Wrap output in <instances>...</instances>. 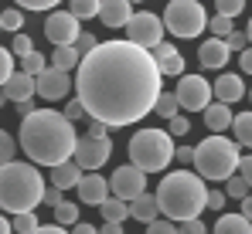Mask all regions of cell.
Returning <instances> with one entry per match:
<instances>
[{
    "mask_svg": "<svg viewBox=\"0 0 252 234\" xmlns=\"http://www.w3.org/2000/svg\"><path fill=\"white\" fill-rule=\"evenodd\" d=\"M160 88L164 75L157 72V61L133 41H102L75 65V92L85 116L106 122L109 129L147 119Z\"/></svg>",
    "mask_w": 252,
    "mask_h": 234,
    "instance_id": "1",
    "label": "cell"
},
{
    "mask_svg": "<svg viewBox=\"0 0 252 234\" xmlns=\"http://www.w3.org/2000/svg\"><path fill=\"white\" fill-rule=\"evenodd\" d=\"M75 122L55 112V109H34L21 119V150L38 166H55L75 153Z\"/></svg>",
    "mask_w": 252,
    "mask_h": 234,
    "instance_id": "2",
    "label": "cell"
},
{
    "mask_svg": "<svg viewBox=\"0 0 252 234\" xmlns=\"http://www.w3.org/2000/svg\"><path fill=\"white\" fill-rule=\"evenodd\" d=\"M205 194H208V183L205 177L191 173L188 166H181L177 173H167L157 187V204H160V214L170 217L174 224L184 221V217H198L205 210Z\"/></svg>",
    "mask_w": 252,
    "mask_h": 234,
    "instance_id": "3",
    "label": "cell"
},
{
    "mask_svg": "<svg viewBox=\"0 0 252 234\" xmlns=\"http://www.w3.org/2000/svg\"><path fill=\"white\" fill-rule=\"evenodd\" d=\"M44 194V177L38 173V163H17L7 159L0 163V210L3 214H21L34 210Z\"/></svg>",
    "mask_w": 252,
    "mask_h": 234,
    "instance_id": "4",
    "label": "cell"
},
{
    "mask_svg": "<svg viewBox=\"0 0 252 234\" xmlns=\"http://www.w3.org/2000/svg\"><path fill=\"white\" fill-rule=\"evenodd\" d=\"M239 143L235 139H225L221 132H208V139H201L198 146H194V156H191V163H194V170H198V177H205V180H225V177H232L235 173V163H239Z\"/></svg>",
    "mask_w": 252,
    "mask_h": 234,
    "instance_id": "5",
    "label": "cell"
},
{
    "mask_svg": "<svg viewBox=\"0 0 252 234\" xmlns=\"http://www.w3.org/2000/svg\"><path fill=\"white\" fill-rule=\"evenodd\" d=\"M129 163L143 173H160L174 163V136L167 129H140L129 139Z\"/></svg>",
    "mask_w": 252,
    "mask_h": 234,
    "instance_id": "6",
    "label": "cell"
},
{
    "mask_svg": "<svg viewBox=\"0 0 252 234\" xmlns=\"http://www.w3.org/2000/svg\"><path fill=\"white\" fill-rule=\"evenodd\" d=\"M160 21H164V31H170L174 38H198V34H205L208 14H205L201 0H170Z\"/></svg>",
    "mask_w": 252,
    "mask_h": 234,
    "instance_id": "7",
    "label": "cell"
},
{
    "mask_svg": "<svg viewBox=\"0 0 252 234\" xmlns=\"http://www.w3.org/2000/svg\"><path fill=\"white\" fill-rule=\"evenodd\" d=\"M174 99L184 112H201L211 102V85L205 75H177V88Z\"/></svg>",
    "mask_w": 252,
    "mask_h": 234,
    "instance_id": "8",
    "label": "cell"
},
{
    "mask_svg": "<svg viewBox=\"0 0 252 234\" xmlns=\"http://www.w3.org/2000/svg\"><path fill=\"white\" fill-rule=\"evenodd\" d=\"M126 27V41L140 44V48H154L157 41H164V21L150 10H140V14H129V21L123 24Z\"/></svg>",
    "mask_w": 252,
    "mask_h": 234,
    "instance_id": "9",
    "label": "cell"
},
{
    "mask_svg": "<svg viewBox=\"0 0 252 234\" xmlns=\"http://www.w3.org/2000/svg\"><path fill=\"white\" fill-rule=\"evenodd\" d=\"M113 156V139L109 136H82L75 139V153L72 159L82 166V170H102Z\"/></svg>",
    "mask_w": 252,
    "mask_h": 234,
    "instance_id": "10",
    "label": "cell"
},
{
    "mask_svg": "<svg viewBox=\"0 0 252 234\" xmlns=\"http://www.w3.org/2000/svg\"><path fill=\"white\" fill-rule=\"evenodd\" d=\"M143 190H147V173L140 166H133V163L116 166V173L109 177V194L120 197V200H133V197L143 194Z\"/></svg>",
    "mask_w": 252,
    "mask_h": 234,
    "instance_id": "11",
    "label": "cell"
},
{
    "mask_svg": "<svg viewBox=\"0 0 252 234\" xmlns=\"http://www.w3.org/2000/svg\"><path fill=\"white\" fill-rule=\"evenodd\" d=\"M72 92V75L65 72V68H48L44 65L41 72L34 75V95L38 99H48V102H55V99H65Z\"/></svg>",
    "mask_w": 252,
    "mask_h": 234,
    "instance_id": "12",
    "label": "cell"
},
{
    "mask_svg": "<svg viewBox=\"0 0 252 234\" xmlns=\"http://www.w3.org/2000/svg\"><path fill=\"white\" fill-rule=\"evenodd\" d=\"M79 31L82 27H79V17L72 10H51L48 21H44V34L51 44H75Z\"/></svg>",
    "mask_w": 252,
    "mask_h": 234,
    "instance_id": "13",
    "label": "cell"
},
{
    "mask_svg": "<svg viewBox=\"0 0 252 234\" xmlns=\"http://www.w3.org/2000/svg\"><path fill=\"white\" fill-rule=\"evenodd\" d=\"M75 187H79V200H82V204H92V207H99V200L109 197V180H106L99 170H85Z\"/></svg>",
    "mask_w": 252,
    "mask_h": 234,
    "instance_id": "14",
    "label": "cell"
},
{
    "mask_svg": "<svg viewBox=\"0 0 252 234\" xmlns=\"http://www.w3.org/2000/svg\"><path fill=\"white\" fill-rule=\"evenodd\" d=\"M228 44H225V38H215L211 34L208 41H201L198 44V61H201V68H225L228 65Z\"/></svg>",
    "mask_w": 252,
    "mask_h": 234,
    "instance_id": "15",
    "label": "cell"
},
{
    "mask_svg": "<svg viewBox=\"0 0 252 234\" xmlns=\"http://www.w3.org/2000/svg\"><path fill=\"white\" fill-rule=\"evenodd\" d=\"M215 99L225 102V105H235L239 99H246V81H242V75H235V72L218 75L215 78Z\"/></svg>",
    "mask_w": 252,
    "mask_h": 234,
    "instance_id": "16",
    "label": "cell"
},
{
    "mask_svg": "<svg viewBox=\"0 0 252 234\" xmlns=\"http://www.w3.org/2000/svg\"><path fill=\"white\" fill-rule=\"evenodd\" d=\"M0 88H3L7 102H24V99H34V75H28V72H14V75L0 85Z\"/></svg>",
    "mask_w": 252,
    "mask_h": 234,
    "instance_id": "17",
    "label": "cell"
},
{
    "mask_svg": "<svg viewBox=\"0 0 252 234\" xmlns=\"http://www.w3.org/2000/svg\"><path fill=\"white\" fill-rule=\"evenodd\" d=\"M129 14H133V3H129V0H102L95 17H99L106 27H123L126 21H129Z\"/></svg>",
    "mask_w": 252,
    "mask_h": 234,
    "instance_id": "18",
    "label": "cell"
},
{
    "mask_svg": "<svg viewBox=\"0 0 252 234\" xmlns=\"http://www.w3.org/2000/svg\"><path fill=\"white\" fill-rule=\"evenodd\" d=\"M126 204H129V217H133V221H140V224H147V221H154V217L160 214L157 194H150V190L136 194L133 200H126Z\"/></svg>",
    "mask_w": 252,
    "mask_h": 234,
    "instance_id": "19",
    "label": "cell"
},
{
    "mask_svg": "<svg viewBox=\"0 0 252 234\" xmlns=\"http://www.w3.org/2000/svg\"><path fill=\"white\" fill-rule=\"evenodd\" d=\"M48 170H51V183H55L58 190H72V187L79 183V177L85 173L75 159H62V163H55V166H48Z\"/></svg>",
    "mask_w": 252,
    "mask_h": 234,
    "instance_id": "20",
    "label": "cell"
},
{
    "mask_svg": "<svg viewBox=\"0 0 252 234\" xmlns=\"http://www.w3.org/2000/svg\"><path fill=\"white\" fill-rule=\"evenodd\" d=\"M201 112H205V126H208V132H225V129L232 126V105H225V102H215V105L208 102Z\"/></svg>",
    "mask_w": 252,
    "mask_h": 234,
    "instance_id": "21",
    "label": "cell"
},
{
    "mask_svg": "<svg viewBox=\"0 0 252 234\" xmlns=\"http://www.w3.org/2000/svg\"><path fill=\"white\" fill-rule=\"evenodd\" d=\"M249 228H252V221L242 217V214H221L218 224H215L218 234H249Z\"/></svg>",
    "mask_w": 252,
    "mask_h": 234,
    "instance_id": "22",
    "label": "cell"
},
{
    "mask_svg": "<svg viewBox=\"0 0 252 234\" xmlns=\"http://www.w3.org/2000/svg\"><path fill=\"white\" fill-rule=\"evenodd\" d=\"M99 210H102L106 221H126V217H129V204L120 200V197H113V194L99 200Z\"/></svg>",
    "mask_w": 252,
    "mask_h": 234,
    "instance_id": "23",
    "label": "cell"
},
{
    "mask_svg": "<svg viewBox=\"0 0 252 234\" xmlns=\"http://www.w3.org/2000/svg\"><path fill=\"white\" fill-rule=\"evenodd\" d=\"M79 51H75V44H55V54H51V65L55 68H65V72H72L75 65H79Z\"/></svg>",
    "mask_w": 252,
    "mask_h": 234,
    "instance_id": "24",
    "label": "cell"
},
{
    "mask_svg": "<svg viewBox=\"0 0 252 234\" xmlns=\"http://www.w3.org/2000/svg\"><path fill=\"white\" fill-rule=\"evenodd\" d=\"M228 129H235V143H239L242 150L252 143V116L249 112H239V119L232 116V126H228Z\"/></svg>",
    "mask_w": 252,
    "mask_h": 234,
    "instance_id": "25",
    "label": "cell"
},
{
    "mask_svg": "<svg viewBox=\"0 0 252 234\" xmlns=\"http://www.w3.org/2000/svg\"><path fill=\"white\" fill-rule=\"evenodd\" d=\"M157 72H160L164 78H167V75H184V72H188V61H184L181 51H174V54H167V58L157 61Z\"/></svg>",
    "mask_w": 252,
    "mask_h": 234,
    "instance_id": "26",
    "label": "cell"
},
{
    "mask_svg": "<svg viewBox=\"0 0 252 234\" xmlns=\"http://www.w3.org/2000/svg\"><path fill=\"white\" fill-rule=\"evenodd\" d=\"M154 112H157L160 119H170V116H177V112H181V105H177L174 92H164V88H160V95H157V102H154Z\"/></svg>",
    "mask_w": 252,
    "mask_h": 234,
    "instance_id": "27",
    "label": "cell"
},
{
    "mask_svg": "<svg viewBox=\"0 0 252 234\" xmlns=\"http://www.w3.org/2000/svg\"><path fill=\"white\" fill-rule=\"evenodd\" d=\"M0 31H24V10L21 7L0 10Z\"/></svg>",
    "mask_w": 252,
    "mask_h": 234,
    "instance_id": "28",
    "label": "cell"
},
{
    "mask_svg": "<svg viewBox=\"0 0 252 234\" xmlns=\"http://www.w3.org/2000/svg\"><path fill=\"white\" fill-rule=\"evenodd\" d=\"M55 221H58L62 228H65V224H75V221H79V207H75V204H68V200L62 197V200L55 204Z\"/></svg>",
    "mask_w": 252,
    "mask_h": 234,
    "instance_id": "29",
    "label": "cell"
},
{
    "mask_svg": "<svg viewBox=\"0 0 252 234\" xmlns=\"http://www.w3.org/2000/svg\"><path fill=\"white\" fill-rule=\"evenodd\" d=\"M44 65H48V58H44L41 51H34V48L28 54H21V72H28V75H38Z\"/></svg>",
    "mask_w": 252,
    "mask_h": 234,
    "instance_id": "30",
    "label": "cell"
},
{
    "mask_svg": "<svg viewBox=\"0 0 252 234\" xmlns=\"http://www.w3.org/2000/svg\"><path fill=\"white\" fill-rule=\"evenodd\" d=\"M38 214L34 210H21V214H14V221H10V231H38Z\"/></svg>",
    "mask_w": 252,
    "mask_h": 234,
    "instance_id": "31",
    "label": "cell"
},
{
    "mask_svg": "<svg viewBox=\"0 0 252 234\" xmlns=\"http://www.w3.org/2000/svg\"><path fill=\"white\" fill-rule=\"evenodd\" d=\"M99 3H102V0H72V7H68V10H72L79 21H89V17H95V14H99Z\"/></svg>",
    "mask_w": 252,
    "mask_h": 234,
    "instance_id": "32",
    "label": "cell"
},
{
    "mask_svg": "<svg viewBox=\"0 0 252 234\" xmlns=\"http://www.w3.org/2000/svg\"><path fill=\"white\" fill-rule=\"evenodd\" d=\"M225 187H228V190H225V197H235V200L249 194V180H246V177H239V173L225 177Z\"/></svg>",
    "mask_w": 252,
    "mask_h": 234,
    "instance_id": "33",
    "label": "cell"
},
{
    "mask_svg": "<svg viewBox=\"0 0 252 234\" xmlns=\"http://www.w3.org/2000/svg\"><path fill=\"white\" fill-rule=\"evenodd\" d=\"M205 27H211V34H215V38H225L228 31H235V21H232V17H225V14H218V17H211Z\"/></svg>",
    "mask_w": 252,
    "mask_h": 234,
    "instance_id": "34",
    "label": "cell"
},
{
    "mask_svg": "<svg viewBox=\"0 0 252 234\" xmlns=\"http://www.w3.org/2000/svg\"><path fill=\"white\" fill-rule=\"evenodd\" d=\"M215 7H218V14H225V17H239L242 10H246V0H215Z\"/></svg>",
    "mask_w": 252,
    "mask_h": 234,
    "instance_id": "35",
    "label": "cell"
},
{
    "mask_svg": "<svg viewBox=\"0 0 252 234\" xmlns=\"http://www.w3.org/2000/svg\"><path fill=\"white\" fill-rule=\"evenodd\" d=\"M34 44H31V38L24 34V31H14V41H10V54L14 58H21V54H28Z\"/></svg>",
    "mask_w": 252,
    "mask_h": 234,
    "instance_id": "36",
    "label": "cell"
},
{
    "mask_svg": "<svg viewBox=\"0 0 252 234\" xmlns=\"http://www.w3.org/2000/svg\"><path fill=\"white\" fill-rule=\"evenodd\" d=\"M14 156H17V143H14V136L0 129V163H7V159H14Z\"/></svg>",
    "mask_w": 252,
    "mask_h": 234,
    "instance_id": "37",
    "label": "cell"
},
{
    "mask_svg": "<svg viewBox=\"0 0 252 234\" xmlns=\"http://www.w3.org/2000/svg\"><path fill=\"white\" fill-rule=\"evenodd\" d=\"M188 129H191L188 116H181V112H177V116L167 119V132H170V136H177V139H181V136H188Z\"/></svg>",
    "mask_w": 252,
    "mask_h": 234,
    "instance_id": "38",
    "label": "cell"
},
{
    "mask_svg": "<svg viewBox=\"0 0 252 234\" xmlns=\"http://www.w3.org/2000/svg\"><path fill=\"white\" fill-rule=\"evenodd\" d=\"M10 75H14V54H10V48L0 44V85H3Z\"/></svg>",
    "mask_w": 252,
    "mask_h": 234,
    "instance_id": "39",
    "label": "cell"
},
{
    "mask_svg": "<svg viewBox=\"0 0 252 234\" xmlns=\"http://www.w3.org/2000/svg\"><path fill=\"white\" fill-rule=\"evenodd\" d=\"M21 10H55L62 0H14Z\"/></svg>",
    "mask_w": 252,
    "mask_h": 234,
    "instance_id": "40",
    "label": "cell"
},
{
    "mask_svg": "<svg viewBox=\"0 0 252 234\" xmlns=\"http://www.w3.org/2000/svg\"><path fill=\"white\" fill-rule=\"evenodd\" d=\"M62 116L68 119V122H79V119H89L85 116V105L79 102V99H68V105H65V112Z\"/></svg>",
    "mask_w": 252,
    "mask_h": 234,
    "instance_id": "41",
    "label": "cell"
},
{
    "mask_svg": "<svg viewBox=\"0 0 252 234\" xmlns=\"http://www.w3.org/2000/svg\"><path fill=\"white\" fill-rule=\"evenodd\" d=\"M225 44H228V51H242V48L249 44V34H246V31H228V34H225Z\"/></svg>",
    "mask_w": 252,
    "mask_h": 234,
    "instance_id": "42",
    "label": "cell"
},
{
    "mask_svg": "<svg viewBox=\"0 0 252 234\" xmlns=\"http://www.w3.org/2000/svg\"><path fill=\"white\" fill-rule=\"evenodd\" d=\"M95 44H99V41H95V34H92V31H79V38H75V51H79V54L92 51Z\"/></svg>",
    "mask_w": 252,
    "mask_h": 234,
    "instance_id": "43",
    "label": "cell"
},
{
    "mask_svg": "<svg viewBox=\"0 0 252 234\" xmlns=\"http://www.w3.org/2000/svg\"><path fill=\"white\" fill-rule=\"evenodd\" d=\"M147 231H150V234H174L177 228H174L170 217H167V221H157V217H154V221H147Z\"/></svg>",
    "mask_w": 252,
    "mask_h": 234,
    "instance_id": "44",
    "label": "cell"
},
{
    "mask_svg": "<svg viewBox=\"0 0 252 234\" xmlns=\"http://www.w3.org/2000/svg\"><path fill=\"white\" fill-rule=\"evenodd\" d=\"M177 224H181V234H205L201 217H184V221H177Z\"/></svg>",
    "mask_w": 252,
    "mask_h": 234,
    "instance_id": "45",
    "label": "cell"
},
{
    "mask_svg": "<svg viewBox=\"0 0 252 234\" xmlns=\"http://www.w3.org/2000/svg\"><path fill=\"white\" fill-rule=\"evenodd\" d=\"M225 200H228V197H225V190H208V194H205V207L221 210V207H225Z\"/></svg>",
    "mask_w": 252,
    "mask_h": 234,
    "instance_id": "46",
    "label": "cell"
},
{
    "mask_svg": "<svg viewBox=\"0 0 252 234\" xmlns=\"http://www.w3.org/2000/svg\"><path fill=\"white\" fill-rule=\"evenodd\" d=\"M191 156H194V146H174V159L181 166H191Z\"/></svg>",
    "mask_w": 252,
    "mask_h": 234,
    "instance_id": "47",
    "label": "cell"
},
{
    "mask_svg": "<svg viewBox=\"0 0 252 234\" xmlns=\"http://www.w3.org/2000/svg\"><path fill=\"white\" fill-rule=\"evenodd\" d=\"M62 194H65V190H58V187L51 183V187H44V194H41V204H48V207H55V204L62 200Z\"/></svg>",
    "mask_w": 252,
    "mask_h": 234,
    "instance_id": "48",
    "label": "cell"
},
{
    "mask_svg": "<svg viewBox=\"0 0 252 234\" xmlns=\"http://www.w3.org/2000/svg\"><path fill=\"white\" fill-rule=\"evenodd\" d=\"M85 126H89V132H85V136H109V126H106V122H99V119H89Z\"/></svg>",
    "mask_w": 252,
    "mask_h": 234,
    "instance_id": "49",
    "label": "cell"
},
{
    "mask_svg": "<svg viewBox=\"0 0 252 234\" xmlns=\"http://www.w3.org/2000/svg\"><path fill=\"white\" fill-rule=\"evenodd\" d=\"M123 231V221H106L102 224V234H120Z\"/></svg>",
    "mask_w": 252,
    "mask_h": 234,
    "instance_id": "50",
    "label": "cell"
},
{
    "mask_svg": "<svg viewBox=\"0 0 252 234\" xmlns=\"http://www.w3.org/2000/svg\"><path fill=\"white\" fill-rule=\"evenodd\" d=\"M239 65H242V72H252V51H249V48H242V58H239Z\"/></svg>",
    "mask_w": 252,
    "mask_h": 234,
    "instance_id": "51",
    "label": "cell"
},
{
    "mask_svg": "<svg viewBox=\"0 0 252 234\" xmlns=\"http://www.w3.org/2000/svg\"><path fill=\"white\" fill-rule=\"evenodd\" d=\"M38 105H34V99H24V102H17V112L21 116H28V112H34Z\"/></svg>",
    "mask_w": 252,
    "mask_h": 234,
    "instance_id": "52",
    "label": "cell"
},
{
    "mask_svg": "<svg viewBox=\"0 0 252 234\" xmlns=\"http://www.w3.org/2000/svg\"><path fill=\"white\" fill-rule=\"evenodd\" d=\"M239 200H242L239 214H242V217H252V200H249V194H246V197H239Z\"/></svg>",
    "mask_w": 252,
    "mask_h": 234,
    "instance_id": "53",
    "label": "cell"
},
{
    "mask_svg": "<svg viewBox=\"0 0 252 234\" xmlns=\"http://www.w3.org/2000/svg\"><path fill=\"white\" fill-rule=\"evenodd\" d=\"M72 228H75L79 234H95V228H92V224H85V221H75Z\"/></svg>",
    "mask_w": 252,
    "mask_h": 234,
    "instance_id": "54",
    "label": "cell"
},
{
    "mask_svg": "<svg viewBox=\"0 0 252 234\" xmlns=\"http://www.w3.org/2000/svg\"><path fill=\"white\" fill-rule=\"evenodd\" d=\"M7 231H10V221H7V217L0 214V234H7Z\"/></svg>",
    "mask_w": 252,
    "mask_h": 234,
    "instance_id": "55",
    "label": "cell"
},
{
    "mask_svg": "<svg viewBox=\"0 0 252 234\" xmlns=\"http://www.w3.org/2000/svg\"><path fill=\"white\" fill-rule=\"evenodd\" d=\"M3 105H7V95H3V88H0V109H3Z\"/></svg>",
    "mask_w": 252,
    "mask_h": 234,
    "instance_id": "56",
    "label": "cell"
},
{
    "mask_svg": "<svg viewBox=\"0 0 252 234\" xmlns=\"http://www.w3.org/2000/svg\"><path fill=\"white\" fill-rule=\"evenodd\" d=\"M129 3H143V0H129Z\"/></svg>",
    "mask_w": 252,
    "mask_h": 234,
    "instance_id": "57",
    "label": "cell"
}]
</instances>
